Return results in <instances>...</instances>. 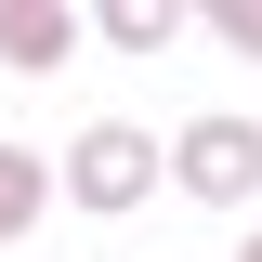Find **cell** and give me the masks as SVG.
<instances>
[{
  "mask_svg": "<svg viewBox=\"0 0 262 262\" xmlns=\"http://www.w3.org/2000/svg\"><path fill=\"white\" fill-rule=\"evenodd\" d=\"M158 131H131V118H92L79 131V144H66V196H79V210H105V223H131V210H144V196H158Z\"/></svg>",
  "mask_w": 262,
  "mask_h": 262,
  "instance_id": "cell-1",
  "label": "cell"
},
{
  "mask_svg": "<svg viewBox=\"0 0 262 262\" xmlns=\"http://www.w3.org/2000/svg\"><path fill=\"white\" fill-rule=\"evenodd\" d=\"M170 184L210 196V210H249L262 196V118H184L170 131Z\"/></svg>",
  "mask_w": 262,
  "mask_h": 262,
  "instance_id": "cell-2",
  "label": "cell"
},
{
  "mask_svg": "<svg viewBox=\"0 0 262 262\" xmlns=\"http://www.w3.org/2000/svg\"><path fill=\"white\" fill-rule=\"evenodd\" d=\"M79 27H92V13H66V0H0V66L53 79V66L79 53Z\"/></svg>",
  "mask_w": 262,
  "mask_h": 262,
  "instance_id": "cell-3",
  "label": "cell"
},
{
  "mask_svg": "<svg viewBox=\"0 0 262 262\" xmlns=\"http://www.w3.org/2000/svg\"><path fill=\"white\" fill-rule=\"evenodd\" d=\"M210 27H223V39H236V53H249V66H262V0H223V13H210Z\"/></svg>",
  "mask_w": 262,
  "mask_h": 262,
  "instance_id": "cell-6",
  "label": "cell"
},
{
  "mask_svg": "<svg viewBox=\"0 0 262 262\" xmlns=\"http://www.w3.org/2000/svg\"><path fill=\"white\" fill-rule=\"evenodd\" d=\"M236 262H262V236H249V249H236Z\"/></svg>",
  "mask_w": 262,
  "mask_h": 262,
  "instance_id": "cell-7",
  "label": "cell"
},
{
  "mask_svg": "<svg viewBox=\"0 0 262 262\" xmlns=\"http://www.w3.org/2000/svg\"><path fill=\"white\" fill-rule=\"evenodd\" d=\"M105 39H118V53H170V39H184V13H170V0H118V13H92Z\"/></svg>",
  "mask_w": 262,
  "mask_h": 262,
  "instance_id": "cell-5",
  "label": "cell"
},
{
  "mask_svg": "<svg viewBox=\"0 0 262 262\" xmlns=\"http://www.w3.org/2000/svg\"><path fill=\"white\" fill-rule=\"evenodd\" d=\"M39 210H53V170L27 144H0V236H39Z\"/></svg>",
  "mask_w": 262,
  "mask_h": 262,
  "instance_id": "cell-4",
  "label": "cell"
}]
</instances>
